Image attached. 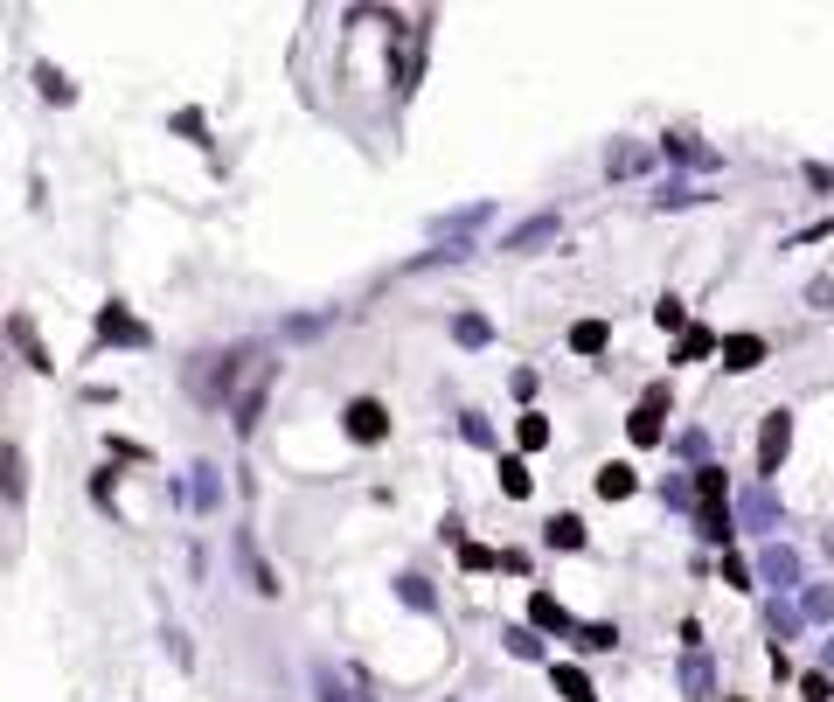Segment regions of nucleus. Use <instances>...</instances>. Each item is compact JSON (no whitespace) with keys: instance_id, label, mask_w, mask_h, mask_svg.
<instances>
[{"instance_id":"a211bd4d","label":"nucleus","mask_w":834,"mask_h":702,"mask_svg":"<svg viewBox=\"0 0 834 702\" xmlns=\"http://www.w3.org/2000/svg\"><path fill=\"white\" fill-rule=\"evenodd\" d=\"M709 348H716V341H709V334H702V327H695L689 341H682V362H702V355H709Z\"/></svg>"},{"instance_id":"f257e3e1","label":"nucleus","mask_w":834,"mask_h":702,"mask_svg":"<svg viewBox=\"0 0 834 702\" xmlns=\"http://www.w3.org/2000/svg\"><path fill=\"white\" fill-rule=\"evenodd\" d=\"M348 431H355L362 445H376V438L390 431V411H383L376 397H355V404H348Z\"/></svg>"},{"instance_id":"1a4fd4ad","label":"nucleus","mask_w":834,"mask_h":702,"mask_svg":"<svg viewBox=\"0 0 834 702\" xmlns=\"http://www.w3.org/2000/svg\"><path fill=\"white\" fill-rule=\"evenodd\" d=\"M556 689H563V702H598L591 696V675H577V668H556Z\"/></svg>"},{"instance_id":"0eeeda50","label":"nucleus","mask_w":834,"mask_h":702,"mask_svg":"<svg viewBox=\"0 0 834 702\" xmlns=\"http://www.w3.org/2000/svg\"><path fill=\"white\" fill-rule=\"evenodd\" d=\"M598 494H605V501H626V494H633V466H605V473H598Z\"/></svg>"},{"instance_id":"6e6552de","label":"nucleus","mask_w":834,"mask_h":702,"mask_svg":"<svg viewBox=\"0 0 834 702\" xmlns=\"http://www.w3.org/2000/svg\"><path fill=\"white\" fill-rule=\"evenodd\" d=\"M543 237H556V216H536V223H522V230L508 237V251H529V244H543Z\"/></svg>"},{"instance_id":"f3484780","label":"nucleus","mask_w":834,"mask_h":702,"mask_svg":"<svg viewBox=\"0 0 834 702\" xmlns=\"http://www.w3.org/2000/svg\"><path fill=\"white\" fill-rule=\"evenodd\" d=\"M522 445H529V452H536V445H550V424H543V418H522Z\"/></svg>"},{"instance_id":"f8f14e48","label":"nucleus","mask_w":834,"mask_h":702,"mask_svg":"<svg viewBox=\"0 0 834 702\" xmlns=\"http://www.w3.org/2000/svg\"><path fill=\"white\" fill-rule=\"evenodd\" d=\"M0 487H7V501H21V452L14 445L0 452Z\"/></svg>"},{"instance_id":"4468645a","label":"nucleus","mask_w":834,"mask_h":702,"mask_svg":"<svg viewBox=\"0 0 834 702\" xmlns=\"http://www.w3.org/2000/svg\"><path fill=\"white\" fill-rule=\"evenodd\" d=\"M508 654H522V661H536L543 647H536V633H529V626H515V633H508Z\"/></svg>"},{"instance_id":"2eb2a0df","label":"nucleus","mask_w":834,"mask_h":702,"mask_svg":"<svg viewBox=\"0 0 834 702\" xmlns=\"http://www.w3.org/2000/svg\"><path fill=\"white\" fill-rule=\"evenodd\" d=\"M529 612H536V626H570V619H563V605H556V598H536V605H529Z\"/></svg>"},{"instance_id":"7ed1b4c3","label":"nucleus","mask_w":834,"mask_h":702,"mask_svg":"<svg viewBox=\"0 0 834 702\" xmlns=\"http://www.w3.org/2000/svg\"><path fill=\"white\" fill-rule=\"evenodd\" d=\"M661 404H668V390H647V404H640V411H633V424H626V431H633V445H654V438H661Z\"/></svg>"},{"instance_id":"ddd939ff","label":"nucleus","mask_w":834,"mask_h":702,"mask_svg":"<svg viewBox=\"0 0 834 702\" xmlns=\"http://www.w3.org/2000/svg\"><path fill=\"white\" fill-rule=\"evenodd\" d=\"M501 487H508V494H529V466L508 459V466H501Z\"/></svg>"},{"instance_id":"dca6fc26","label":"nucleus","mask_w":834,"mask_h":702,"mask_svg":"<svg viewBox=\"0 0 834 702\" xmlns=\"http://www.w3.org/2000/svg\"><path fill=\"white\" fill-rule=\"evenodd\" d=\"M105 334H119V341H139V327H133V320H126V313H119V306L105 313Z\"/></svg>"},{"instance_id":"20e7f679","label":"nucleus","mask_w":834,"mask_h":702,"mask_svg":"<svg viewBox=\"0 0 834 702\" xmlns=\"http://www.w3.org/2000/svg\"><path fill=\"white\" fill-rule=\"evenodd\" d=\"M758 362H765V341L758 334H730L723 341V369H758Z\"/></svg>"},{"instance_id":"f03ea898","label":"nucleus","mask_w":834,"mask_h":702,"mask_svg":"<svg viewBox=\"0 0 834 702\" xmlns=\"http://www.w3.org/2000/svg\"><path fill=\"white\" fill-rule=\"evenodd\" d=\"M786 431H793V424H786V411H772V418H765V438H758V473H779V459H786Z\"/></svg>"},{"instance_id":"423d86ee","label":"nucleus","mask_w":834,"mask_h":702,"mask_svg":"<svg viewBox=\"0 0 834 702\" xmlns=\"http://www.w3.org/2000/svg\"><path fill=\"white\" fill-rule=\"evenodd\" d=\"M570 348H577V355H598V348H605V320H577V327H570Z\"/></svg>"},{"instance_id":"39448f33","label":"nucleus","mask_w":834,"mask_h":702,"mask_svg":"<svg viewBox=\"0 0 834 702\" xmlns=\"http://www.w3.org/2000/svg\"><path fill=\"white\" fill-rule=\"evenodd\" d=\"M237 557H244V570H251V591H265V598H278V577L265 570V557H258V543H251V536L237 543Z\"/></svg>"},{"instance_id":"9d476101","label":"nucleus","mask_w":834,"mask_h":702,"mask_svg":"<svg viewBox=\"0 0 834 702\" xmlns=\"http://www.w3.org/2000/svg\"><path fill=\"white\" fill-rule=\"evenodd\" d=\"M577 647L584 654H605V647H619V626H577Z\"/></svg>"},{"instance_id":"9b49d317","label":"nucleus","mask_w":834,"mask_h":702,"mask_svg":"<svg viewBox=\"0 0 834 702\" xmlns=\"http://www.w3.org/2000/svg\"><path fill=\"white\" fill-rule=\"evenodd\" d=\"M550 543H556V550H577V543H584V522H577V515H556V522H550Z\"/></svg>"}]
</instances>
